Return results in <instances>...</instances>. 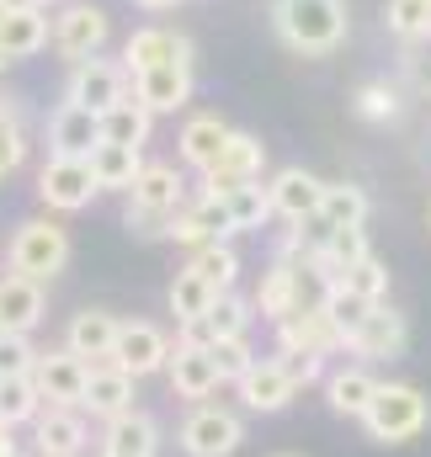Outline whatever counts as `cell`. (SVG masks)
<instances>
[{
    "instance_id": "obj_1",
    "label": "cell",
    "mask_w": 431,
    "mask_h": 457,
    "mask_svg": "<svg viewBox=\"0 0 431 457\" xmlns=\"http://www.w3.org/2000/svg\"><path fill=\"white\" fill-rule=\"evenodd\" d=\"M272 27L293 54H335L346 37V0H272Z\"/></svg>"
},
{
    "instance_id": "obj_2",
    "label": "cell",
    "mask_w": 431,
    "mask_h": 457,
    "mask_svg": "<svg viewBox=\"0 0 431 457\" xmlns=\"http://www.w3.org/2000/svg\"><path fill=\"white\" fill-rule=\"evenodd\" d=\"M427 420H431V404L416 383H378V394H373V404L362 415L368 436L373 442H389V447L416 442L427 431Z\"/></svg>"
},
{
    "instance_id": "obj_3",
    "label": "cell",
    "mask_w": 431,
    "mask_h": 457,
    "mask_svg": "<svg viewBox=\"0 0 431 457\" xmlns=\"http://www.w3.org/2000/svg\"><path fill=\"white\" fill-rule=\"evenodd\" d=\"M70 261V234L54 219H27L11 234V271L32 277V282H54Z\"/></svg>"
},
{
    "instance_id": "obj_4",
    "label": "cell",
    "mask_w": 431,
    "mask_h": 457,
    "mask_svg": "<svg viewBox=\"0 0 431 457\" xmlns=\"http://www.w3.org/2000/svg\"><path fill=\"white\" fill-rule=\"evenodd\" d=\"M123 96H133V75L123 70V64H112V59H80V64H70V86H64V102H75V107H91V112H107L117 107Z\"/></svg>"
},
{
    "instance_id": "obj_5",
    "label": "cell",
    "mask_w": 431,
    "mask_h": 457,
    "mask_svg": "<svg viewBox=\"0 0 431 457\" xmlns=\"http://www.w3.org/2000/svg\"><path fill=\"white\" fill-rule=\"evenodd\" d=\"M240 442H245V426H240V415L224 410V404H208V399H203V404L182 420V453L187 457H229Z\"/></svg>"
},
{
    "instance_id": "obj_6",
    "label": "cell",
    "mask_w": 431,
    "mask_h": 457,
    "mask_svg": "<svg viewBox=\"0 0 431 457\" xmlns=\"http://www.w3.org/2000/svg\"><path fill=\"white\" fill-rule=\"evenodd\" d=\"M97 192H102V187H97L91 160H54V154H48V165L38 170V197H43L54 213H80V208H91Z\"/></svg>"
},
{
    "instance_id": "obj_7",
    "label": "cell",
    "mask_w": 431,
    "mask_h": 457,
    "mask_svg": "<svg viewBox=\"0 0 431 457\" xmlns=\"http://www.w3.org/2000/svg\"><path fill=\"white\" fill-rule=\"evenodd\" d=\"M32 383H38L43 404L80 410V399H86V383H91V361H80L75 351H38Z\"/></svg>"
},
{
    "instance_id": "obj_8",
    "label": "cell",
    "mask_w": 431,
    "mask_h": 457,
    "mask_svg": "<svg viewBox=\"0 0 431 457\" xmlns=\"http://www.w3.org/2000/svg\"><path fill=\"white\" fill-rule=\"evenodd\" d=\"M261 165H266V144L256 133H234L229 149L218 154V165L203 170V197H229L234 187L261 181Z\"/></svg>"
},
{
    "instance_id": "obj_9",
    "label": "cell",
    "mask_w": 431,
    "mask_h": 457,
    "mask_svg": "<svg viewBox=\"0 0 431 457\" xmlns=\"http://www.w3.org/2000/svg\"><path fill=\"white\" fill-rule=\"evenodd\" d=\"M405 341H410L405 314H400V309H389V303H373V309L362 314V325L351 330L346 351H351V356H362V361H394V356H405Z\"/></svg>"
},
{
    "instance_id": "obj_10",
    "label": "cell",
    "mask_w": 431,
    "mask_h": 457,
    "mask_svg": "<svg viewBox=\"0 0 431 457\" xmlns=\"http://www.w3.org/2000/svg\"><path fill=\"white\" fill-rule=\"evenodd\" d=\"M112 21L102 5H64L59 16H54V48L70 59V64H80V59H97L102 54V43H107Z\"/></svg>"
},
{
    "instance_id": "obj_11",
    "label": "cell",
    "mask_w": 431,
    "mask_h": 457,
    "mask_svg": "<svg viewBox=\"0 0 431 457\" xmlns=\"http://www.w3.org/2000/svg\"><path fill=\"white\" fill-rule=\"evenodd\" d=\"M102 149V112L59 102V112L48 117V154L54 160H91Z\"/></svg>"
},
{
    "instance_id": "obj_12",
    "label": "cell",
    "mask_w": 431,
    "mask_h": 457,
    "mask_svg": "<svg viewBox=\"0 0 431 457\" xmlns=\"http://www.w3.org/2000/svg\"><path fill=\"white\" fill-rule=\"evenodd\" d=\"M266 192H272V213H277L283 224H309V219H320L325 181H320V176H309L304 165L277 170V176L266 181Z\"/></svg>"
},
{
    "instance_id": "obj_13",
    "label": "cell",
    "mask_w": 431,
    "mask_h": 457,
    "mask_svg": "<svg viewBox=\"0 0 431 457\" xmlns=\"http://www.w3.org/2000/svg\"><path fill=\"white\" fill-rule=\"evenodd\" d=\"M171 351H176V345L165 341V330H155V325L133 320V325H123V330H117L112 367H123L128 378H149V372H160V367L171 361Z\"/></svg>"
},
{
    "instance_id": "obj_14",
    "label": "cell",
    "mask_w": 431,
    "mask_h": 457,
    "mask_svg": "<svg viewBox=\"0 0 431 457\" xmlns=\"http://www.w3.org/2000/svg\"><path fill=\"white\" fill-rule=\"evenodd\" d=\"M38 436V457H80L91 442L86 410H64V404H43V415L32 420Z\"/></svg>"
},
{
    "instance_id": "obj_15",
    "label": "cell",
    "mask_w": 431,
    "mask_h": 457,
    "mask_svg": "<svg viewBox=\"0 0 431 457\" xmlns=\"http://www.w3.org/2000/svg\"><path fill=\"white\" fill-rule=\"evenodd\" d=\"M133 96L149 107V112H176L192 102V59H171V64H155L144 75H133Z\"/></svg>"
},
{
    "instance_id": "obj_16",
    "label": "cell",
    "mask_w": 431,
    "mask_h": 457,
    "mask_svg": "<svg viewBox=\"0 0 431 457\" xmlns=\"http://www.w3.org/2000/svg\"><path fill=\"white\" fill-rule=\"evenodd\" d=\"M234 388H240L245 410H256V415H277V410H288V404H293V394H299V383L288 378L283 356H277V361H261V356H256V367H250Z\"/></svg>"
},
{
    "instance_id": "obj_17",
    "label": "cell",
    "mask_w": 431,
    "mask_h": 457,
    "mask_svg": "<svg viewBox=\"0 0 431 457\" xmlns=\"http://www.w3.org/2000/svg\"><path fill=\"white\" fill-rule=\"evenodd\" d=\"M43 282H32V277H16V271H5L0 277V330L5 336H32L38 325H43Z\"/></svg>"
},
{
    "instance_id": "obj_18",
    "label": "cell",
    "mask_w": 431,
    "mask_h": 457,
    "mask_svg": "<svg viewBox=\"0 0 431 457\" xmlns=\"http://www.w3.org/2000/svg\"><path fill=\"white\" fill-rule=\"evenodd\" d=\"M277 345H283V356H293V351H304V356H330V351L346 345V336L330 325L325 309H304V314H288V320L277 325Z\"/></svg>"
},
{
    "instance_id": "obj_19",
    "label": "cell",
    "mask_w": 431,
    "mask_h": 457,
    "mask_svg": "<svg viewBox=\"0 0 431 457\" xmlns=\"http://www.w3.org/2000/svg\"><path fill=\"white\" fill-rule=\"evenodd\" d=\"M171 59H192V43L182 32H171V27H139L123 43V70L128 75H144V70L171 64Z\"/></svg>"
},
{
    "instance_id": "obj_20",
    "label": "cell",
    "mask_w": 431,
    "mask_h": 457,
    "mask_svg": "<svg viewBox=\"0 0 431 457\" xmlns=\"http://www.w3.org/2000/svg\"><path fill=\"white\" fill-rule=\"evenodd\" d=\"M224 234H234L229 208H224V197H203V192H198V203H187V208L176 213V228H171V239H176V245H187V250L218 245Z\"/></svg>"
},
{
    "instance_id": "obj_21",
    "label": "cell",
    "mask_w": 431,
    "mask_h": 457,
    "mask_svg": "<svg viewBox=\"0 0 431 457\" xmlns=\"http://www.w3.org/2000/svg\"><path fill=\"white\" fill-rule=\"evenodd\" d=\"M160 447V426L144 410H123L102 420V457H155Z\"/></svg>"
},
{
    "instance_id": "obj_22",
    "label": "cell",
    "mask_w": 431,
    "mask_h": 457,
    "mask_svg": "<svg viewBox=\"0 0 431 457\" xmlns=\"http://www.w3.org/2000/svg\"><path fill=\"white\" fill-rule=\"evenodd\" d=\"M165 372H171V388H176L182 399H198V404L224 383L218 367H214V351H203V345H182V341H176V351H171Z\"/></svg>"
},
{
    "instance_id": "obj_23",
    "label": "cell",
    "mask_w": 431,
    "mask_h": 457,
    "mask_svg": "<svg viewBox=\"0 0 431 457\" xmlns=\"http://www.w3.org/2000/svg\"><path fill=\"white\" fill-rule=\"evenodd\" d=\"M128 208H144V213H176V208H187L176 165L144 160V170H139V181H133V192H128Z\"/></svg>"
},
{
    "instance_id": "obj_24",
    "label": "cell",
    "mask_w": 431,
    "mask_h": 457,
    "mask_svg": "<svg viewBox=\"0 0 431 457\" xmlns=\"http://www.w3.org/2000/svg\"><path fill=\"white\" fill-rule=\"evenodd\" d=\"M117 330H123V320H112L107 309H86V314H75L70 320V330H64V351H75L80 361H112V345H117Z\"/></svg>"
},
{
    "instance_id": "obj_25",
    "label": "cell",
    "mask_w": 431,
    "mask_h": 457,
    "mask_svg": "<svg viewBox=\"0 0 431 457\" xmlns=\"http://www.w3.org/2000/svg\"><path fill=\"white\" fill-rule=\"evenodd\" d=\"M229 138H234V128L224 122V117L214 112H198V117H187V128H182V160L192 165V170H208V165H218V154L229 149Z\"/></svg>"
},
{
    "instance_id": "obj_26",
    "label": "cell",
    "mask_w": 431,
    "mask_h": 457,
    "mask_svg": "<svg viewBox=\"0 0 431 457\" xmlns=\"http://www.w3.org/2000/svg\"><path fill=\"white\" fill-rule=\"evenodd\" d=\"M80 410H91L97 420H112V415L133 410V378H128L123 367H112V361H97V367H91V383H86Z\"/></svg>"
},
{
    "instance_id": "obj_27",
    "label": "cell",
    "mask_w": 431,
    "mask_h": 457,
    "mask_svg": "<svg viewBox=\"0 0 431 457\" xmlns=\"http://www.w3.org/2000/svg\"><path fill=\"white\" fill-rule=\"evenodd\" d=\"M250 309H256L261 320H272V325H283L288 314H299V282H293V261H272V266L261 271V287H256Z\"/></svg>"
},
{
    "instance_id": "obj_28",
    "label": "cell",
    "mask_w": 431,
    "mask_h": 457,
    "mask_svg": "<svg viewBox=\"0 0 431 457\" xmlns=\"http://www.w3.org/2000/svg\"><path fill=\"white\" fill-rule=\"evenodd\" d=\"M373 394H378V378L368 367H335V372H325V399H330L335 415L362 420L368 404H373Z\"/></svg>"
},
{
    "instance_id": "obj_29",
    "label": "cell",
    "mask_w": 431,
    "mask_h": 457,
    "mask_svg": "<svg viewBox=\"0 0 431 457\" xmlns=\"http://www.w3.org/2000/svg\"><path fill=\"white\" fill-rule=\"evenodd\" d=\"M368 228H325L320 250H315V266H320L330 282H341L357 261H368Z\"/></svg>"
},
{
    "instance_id": "obj_30",
    "label": "cell",
    "mask_w": 431,
    "mask_h": 457,
    "mask_svg": "<svg viewBox=\"0 0 431 457\" xmlns=\"http://www.w3.org/2000/svg\"><path fill=\"white\" fill-rule=\"evenodd\" d=\"M48 37H54V27H48L43 11H0V48H5V59H32Z\"/></svg>"
},
{
    "instance_id": "obj_31",
    "label": "cell",
    "mask_w": 431,
    "mask_h": 457,
    "mask_svg": "<svg viewBox=\"0 0 431 457\" xmlns=\"http://www.w3.org/2000/svg\"><path fill=\"white\" fill-rule=\"evenodd\" d=\"M149 128H155V112L139 102V96H123L117 107L102 112V144H128V149H144L149 144Z\"/></svg>"
},
{
    "instance_id": "obj_32",
    "label": "cell",
    "mask_w": 431,
    "mask_h": 457,
    "mask_svg": "<svg viewBox=\"0 0 431 457\" xmlns=\"http://www.w3.org/2000/svg\"><path fill=\"white\" fill-rule=\"evenodd\" d=\"M91 170H97V187L102 192H133L139 170H144V149H128V144H102L91 154Z\"/></svg>"
},
{
    "instance_id": "obj_33",
    "label": "cell",
    "mask_w": 431,
    "mask_h": 457,
    "mask_svg": "<svg viewBox=\"0 0 431 457\" xmlns=\"http://www.w3.org/2000/svg\"><path fill=\"white\" fill-rule=\"evenodd\" d=\"M218 287L214 282H203L198 271H176V282H171V314H176V325H187V320H208V309H214Z\"/></svg>"
},
{
    "instance_id": "obj_34",
    "label": "cell",
    "mask_w": 431,
    "mask_h": 457,
    "mask_svg": "<svg viewBox=\"0 0 431 457\" xmlns=\"http://www.w3.org/2000/svg\"><path fill=\"white\" fill-rule=\"evenodd\" d=\"M224 208H229V224H234V234H250V228H261L266 219H277V213H272V192H266L261 181L234 187V192L224 197Z\"/></svg>"
},
{
    "instance_id": "obj_35",
    "label": "cell",
    "mask_w": 431,
    "mask_h": 457,
    "mask_svg": "<svg viewBox=\"0 0 431 457\" xmlns=\"http://www.w3.org/2000/svg\"><path fill=\"white\" fill-rule=\"evenodd\" d=\"M38 415H43V394H38L32 372L27 378H0V420L5 426H32Z\"/></svg>"
},
{
    "instance_id": "obj_36",
    "label": "cell",
    "mask_w": 431,
    "mask_h": 457,
    "mask_svg": "<svg viewBox=\"0 0 431 457\" xmlns=\"http://www.w3.org/2000/svg\"><path fill=\"white\" fill-rule=\"evenodd\" d=\"M320 219L330 228H362V224H368V192H362V187H351V181L325 187Z\"/></svg>"
},
{
    "instance_id": "obj_37",
    "label": "cell",
    "mask_w": 431,
    "mask_h": 457,
    "mask_svg": "<svg viewBox=\"0 0 431 457\" xmlns=\"http://www.w3.org/2000/svg\"><path fill=\"white\" fill-rule=\"evenodd\" d=\"M187 271H198L203 282H214L218 293H229L234 282H240V255L218 239V245H203V250H192V261H187Z\"/></svg>"
},
{
    "instance_id": "obj_38",
    "label": "cell",
    "mask_w": 431,
    "mask_h": 457,
    "mask_svg": "<svg viewBox=\"0 0 431 457\" xmlns=\"http://www.w3.org/2000/svg\"><path fill=\"white\" fill-rule=\"evenodd\" d=\"M335 287H346V293H357L362 303H384V293H389V266L378 261V255H368V261H357Z\"/></svg>"
},
{
    "instance_id": "obj_39",
    "label": "cell",
    "mask_w": 431,
    "mask_h": 457,
    "mask_svg": "<svg viewBox=\"0 0 431 457\" xmlns=\"http://www.w3.org/2000/svg\"><path fill=\"white\" fill-rule=\"evenodd\" d=\"M389 32L405 43L431 37V0H389Z\"/></svg>"
},
{
    "instance_id": "obj_40",
    "label": "cell",
    "mask_w": 431,
    "mask_h": 457,
    "mask_svg": "<svg viewBox=\"0 0 431 457\" xmlns=\"http://www.w3.org/2000/svg\"><path fill=\"white\" fill-rule=\"evenodd\" d=\"M250 298H240L234 287L229 293H218L214 298V309H208V325H214V336L224 341V336H245V325H250Z\"/></svg>"
},
{
    "instance_id": "obj_41",
    "label": "cell",
    "mask_w": 431,
    "mask_h": 457,
    "mask_svg": "<svg viewBox=\"0 0 431 457\" xmlns=\"http://www.w3.org/2000/svg\"><path fill=\"white\" fill-rule=\"evenodd\" d=\"M208 351H214V367H218V378H224V383H240V378L256 367V351H250L245 336H224V341H214Z\"/></svg>"
},
{
    "instance_id": "obj_42",
    "label": "cell",
    "mask_w": 431,
    "mask_h": 457,
    "mask_svg": "<svg viewBox=\"0 0 431 457\" xmlns=\"http://www.w3.org/2000/svg\"><path fill=\"white\" fill-rule=\"evenodd\" d=\"M357 112L368 117V122H389V117H400V86H389V80H368V86L357 91Z\"/></svg>"
},
{
    "instance_id": "obj_43",
    "label": "cell",
    "mask_w": 431,
    "mask_h": 457,
    "mask_svg": "<svg viewBox=\"0 0 431 457\" xmlns=\"http://www.w3.org/2000/svg\"><path fill=\"white\" fill-rule=\"evenodd\" d=\"M373 303H362L357 293H346V287H330V298H325V314H330V325L351 341V330L362 325V314H368Z\"/></svg>"
},
{
    "instance_id": "obj_44",
    "label": "cell",
    "mask_w": 431,
    "mask_h": 457,
    "mask_svg": "<svg viewBox=\"0 0 431 457\" xmlns=\"http://www.w3.org/2000/svg\"><path fill=\"white\" fill-rule=\"evenodd\" d=\"M38 367V351L27 336H5L0 330V378H27Z\"/></svg>"
},
{
    "instance_id": "obj_45",
    "label": "cell",
    "mask_w": 431,
    "mask_h": 457,
    "mask_svg": "<svg viewBox=\"0 0 431 457\" xmlns=\"http://www.w3.org/2000/svg\"><path fill=\"white\" fill-rule=\"evenodd\" d=\"M21 160H27V138H21L16 117L5 112V117H0V176H11Z\"/></svg>"
},
{
    "instance_id": "obj_46",
    "label": "cell",
    "mask_w": 431,
    "mask_h": 457,
    "mask_svg": "<svg viewBox=\"0 0 431 457\" xmlns=\"http://www.w3.org/2000/svg\"><path fill=\"white\" fill-rule=\"evenodd\" d=\"M176 213H182V208H176ZM176 213H144V208H128V228L144 234V239H160V234L176 228Z\"/></svg>"
},
{
    "instance_id": "obj_47",
    "label": "cell",
    "mask_w": 431,
    "mask_h": 457,
    "mask_svg": "<svg viewBox=\"0 0 431 457\" xmlns=\"http://www.w3.org/2000/svg\"><path fill=\"white\" fill-rule=\"evenodd\" d=\"M283 367H288V378L304 388V383H320L325 378V356H304V351H293V356H283Z\"/></svg>"
},
{
    "instance_id": "obj_48",
    "label": "cell",
    "mask_w": 431,
    "mask_h": 457,
    "mask_svg": "<svg viewBox=\"0 0 431 457\" xmlns=\"http://www.w3.org/2000/svg\"><path fill=\"white\" fill-rule=\"evenodd\" d=\"M214 341H218V336H214V325H208V320H187V325H182V345H203V351H208Z\"/></svg>"
},
{
    "instance_id": "obj_49",
    "label": "cell",
    "mask_w": 431,
    "mask_h": 457,
    "mask_svg": "<svg viewBox=\"0 0 431 457\" xmlns=\"http://www.w3.org/2000/svg\"><path fill=\"white\" fill-rule=\"evenodd\" d=\"M405 70H410V80H416L421 91H431V64L421 59V54H410V59H405Z\"/></svg>"
},
{
    "instance_id": "obj_50",
    "label": "cell",
    "mask_w": 431,
    "mask_h": 457,
    "mask_svg": "<svg viewBox=\"0 0 431 457\" xmlns=\"http://www.w3.org/2000/svg\"><path fill=\"white\" fill-rule=\"evenodd\" d=\"M0 11H43V0H0Z\"/></svg>"
},
{
    "instance_id": "obj_51",
    "label": "cell",
    "mask_w": 431,
    "mask_h": 457,
    "mask_svg": "<svg viewBox=\"0 0 431 457\" xmlns=\"http://www.w3.org/2000/svg\"><path fill=\"white\" fill-rule=\"evenodd\" d=\"M133 5H144V11H171V5H182V0H133Z\"/></svg>"
},
{
    "instance_id": "obj_52",
    "label": "cell",
    "mask_w": 431,
    "mask_h": 457,
    "mask_svg": "<svg viewBox=\"0 0 431 457\" xmlns=\"http://www.w3.org/2000/svg\"><path fill=\"white\" fill-rule=\"evenodd\" d=\"M11 431H16V426H5V420H0V457L16 453V447H11Z\"/></svg>"
},
{
    "instance_id": "obj_53",
    "label": "cell",
    "mask_w": 431,
    "mask_h": 457,
    "mask_svg": "<svg viewBox=\"0 0 431 457\" xmlns=\"http://www.w3.org/2000/svg\"><path fill=\"white\" fill-rule=\"evenodd\" d=\"M5 64H11V59H5V48H0V75H5Z\"/></svg>"
},
{
    "instance_id": "obj_54",
    "label": "cell",
    "mask_w": 431,
    "mask_h": 457,
    "mask_svg": "<svg viewBox=\"0 0 431 457\" xmlns=\"http://www.w3.org/2000/svg\"><path fill=\"white\" fill-rule=\"evenodd\" d=\"M5 457H27V453H5Z\"/></svg>"
},
{
    "instance_id": "obj_55",
    "label": "cell",
    "mask_w": 431,
    "mask_h": 457,
    "mask_svg": "<svg viewBox=\"0 0 431 457\" xmlns=\"http://www.w3.org/2000/svg\"><path fill=\"white\" fill-rule=\"evenodd\" d=\"M0 117H5V102H0Z\"/></svg>"
}]
</instances>
